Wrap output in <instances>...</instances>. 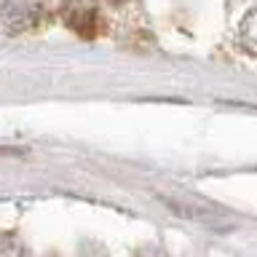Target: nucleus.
Masks as SVG:
<instances>
[{"mask_svg": "<svg viewBox=\"0 0 257 257\" xmlns=\"http://www.w3.org/2000/svg\"><path fill=\"white\" fill-rule=\"evenodd\" d=\"M43 14H46V0H3L0 3V24L11 35L32 30L43 19Z\"/></svg>", "mask_w": 257, "mask_h": 257, "instance_id": "1", "label": "nucleus"}, {"mask_svg": "<svg viewBox=\"0 0 257 257\" xmlns=\"http://www.w3.org/2000/svg\"><path fill=\"white\" fill-rule=\"evenodd\" d=\"M62 19L75 35L88 38V40L96 38L104 27L99 8H96L91 0H67V3L62 6Z\"/></svg>", "mask_w": 257, "mask_h": 257, "instance_id": "2", "label": "nucleus"}, {"mask_svg": "<svg viewBox=\"0 0 257 257\" xmlns=\"http://www.w3.org/2000/svg\"><path fill=\"white\" fill-rule=\"evenodd\" d=\"M238 43L246 54L257 56V8H252L244 19H241V27H238Z\"/></svg>", "mask_w": 257, "mask_h": 257, "instance_id": "3", "label": "nucleus"}, {"mask_svg": "<svg viewBox=\"0 0 257 257\" xmlns=\"http://www.w3.org/2000/svg\"><path fill=\"white\" fill-rule=\"evenodd\" d=\"M0 257H27V246L14 233H6L0 236Z\"/></svg>", "mask_w": 257, "mask_h": 257, "instance_id": "4", "label": "nucleus"}, {"mask_svg": "<svg viewBox=\"0 0 257 257\" xmlns=\"http://www.w3.org/2000/svg\"><path fill=\"white\" fill-rule=\"evenodd\" d=\"M115 3H123V0H115Z\"/></svg>", "mask_w": 257, "mask_h": 257, "instance_id": "5", "label": "nucleus"}]
</instances>
